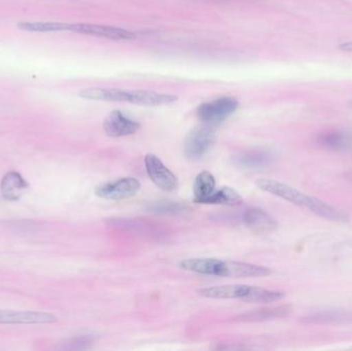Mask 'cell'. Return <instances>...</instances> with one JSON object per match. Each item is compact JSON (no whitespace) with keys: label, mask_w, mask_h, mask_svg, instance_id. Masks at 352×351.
<instances>
[{"label":"cell","mask_w":352,"mask_h":351,"mask_svg":"<svg viewBox=\"0 0 352 351\" xmlns=\"http://www.w3.org/2000/svg\"><path fill=\"white\" fill-rule=\"evenodd\" d=\"M215 190V179L208 171H203L197 175L194 183V201L202 203Z\"/></svg>","instance_id":"17"},{"label":"cell","mask_w":352,"mask_h":351,"mask_svg":"<svg viewBox=\"0 0 352 351\" xmlns=\"http://www.w3.org/2000/svg\"><path fill=\"white\" fill-rule=\"evenodd\" d=\"M188 206L184 204L173 201L156 202L150 206V210L157 214H178L188 210Z\"/></svg>","instance_id":"23"},{"label":"cell","mask_w":352,"mask_h":351,"mask_svg":"<svg viewBox=\"0 0 352 351\" xmlns=\"http://www.w3.org/2000/svg\"><path fill=\"white\" fill-rule=\"evenodd\" d=\"M256 185L262 191L272 194L285 201L291 202L294 205L305 207L308 195L302 193L299 190L295 189L291 185H285L280 181H273V179H258L256 181Z\"/></svg>","instance_id":"9"},{"label":"cell","mask_w":352,"mask_h":351,"mask_svg":"<svg viewBox=\"0 0 352 351\" xmlns=\"http://www.w3.org/2000/svg\"><path fill=\"white\" fill-rule=\"evenodd\" d=\"M305 208L320 218H326L328 220H333V222H346L347 220V216L344 214L339 212L338 210L333 207L327 202L322 201L318 198L311 197V196H308Z\"/></svg>","instance_id":"16"},{"label":"cell","mask_w":352,"mask_h":351,"mask_svg":"<svg viewBox=\"0 0 352 351\" xmlns=\"http://www.w3.org/2000/svg\"><path fill=\"white\" fill-rule=\"evenodd\" d=\"M243 202L240 194L232 188L225 187L213 192L208 198L202 202V204H219V205L235 206Z\"/></svg>","instance_id":"18"},{"label":"cell","mask_w":352,"mask_h":351,"mask_svg":"<svg viewBox=\"0 0 352 351\" xmlns=\"http://www.w3.org/2000/svg\"><path fill=\"white\" fill-rule=\"evenodd\" d=\"M140 183L134 177H123L97 187L95 194L105 200H125L140 192Z\"/></svg>","instance_id":"6"},{"label":"cell","mask_w":352,"mask_h":351,"mask_svg":"<svg viewBox=\"0 0 352 351\" xmlns=\"http://www.w3.org/2000/svg\"><path fill=\"white\" fill-rule=\"evenodd\" d=\"M28 183L18 172H8L4 175L0 183V193L2 197L8 201H16L22 196L24 190L27 189Z\"/></svg>","instance_id":"14"},{"label":"cell","mask_w":352,"mask_h":351,"mask_svg":"<svg viewBox=\"0 0 352 351\" xmlns=\"http://www.w3.org/2000/svg\"><path fill=\"white\" fill-rule=\"evenodd\" d=\"M215 140L213 126L205 125L194 128L184 141V154L190 160L197 161L206 155Z\"/></svg>","instance_id":"4"},{"label":"cell","mask_w":352,"mask_h":351,"mask_svg":"<svg viewBox=\"0 0 352 351\" xmlns=\"http://www.w3.org/2000/svg\"><path fill=\"white\" fill-rule=\"evenodd\" d=\"M68 31L99 37V38L111 39V41H131L136 37L135 33L121 27L109 26V25L90 24V23H76L69 24Z\"/></svg>","instance_id":"5"},{"label":"cell","mask_w":352,"mask_h":351,"mask_svg":"<svg viewBox=\"0 0 352 351\" xmlns=\"http://www.w3.org/2000/svg\"><path fill=\"white\" fill-rule=\"evenodd\" d=\"M239 102L233 97H219L202 103L197 109L199 120L205 125L214 126L225 122L237 111Z\"/></svg>","instance_id":"3"},{"label":"cell","mask_w":352,"mask_h":351,"mask_svg":"<svg viewBox=\"0 0 352 351\" xmlns=\"http://www.w3.org/2000/svg\"><path fill=\"white\" fill-rule=\"evenodd\" d=\"M252 286L245 284H229V286H211L201 288L199 295L210 299H239L243 301L248 296Z\"/></svg>","instance_id":"13"},{"label":"cell","mask_w":352,"mask_h":351,"mask_svg":"<svg viewBox=\"0 0 352 351\" xmlns=\"http://www.w3.org/2000/svg\"><path fill=\"white\" fill-rule=\"evenodd\" d=\"M146 172L153 183L165 192H173L178 185L177 177L167 168L162 161L153 154H148L144 158Z\"/></svg>","instance_id":"7"},{"label":"cell","mask_w":352,"mask_h":351,"mask_svg":"<svg viewBox=\"0 0 352 351\" xmlns=\"http://www.w3.org/2000/svg\"><path fill=\"white\" fill-rule=\"evenodd\" d=\"M78 96L88 100L128 102L142 106H160L178 100L173 94L146 90H123L117 88H87L78 92Z\"/></svg>","instance_id":"2"},{"label":"cell","mask_w":352,"mask_h":351,"mask_svg":"<svg viewBox=\"0 0 352 351\" xmlns=\"http://www.w3.org/2000/svg\"><path fill=\"white\" fill-rule=\"evenodd\" d=\"M318 144L328 150L338 152L352 150V134L342 131H331L318 137Z\"/></svg>","instance_id":"15"},{"label":"cell","mask_w":352,"mask_h":351,"mask_svg":"<svg viewBox=\"0 0 352 351\" xmlns=\"http://www.w3.org/2000/svg\"><path fill=\"white\" fill-rule=\"evenodd\" d=\"M95 343V338L92 335H80L72 338L64 343L62 350H84L92 348Z\"/></svg>","instance_id":"22"},{"label":"cell","mask_w":352,"mask_h":351,"mask_svg":"<svg viewBox=\"0 0 352 351\" xmlns=\"http://www.w3.org/2000/svg\"><path fill=\"white\" fill-rule=\"evenodd\" d=\"M351 106H352V102H351Z\"/></svg>","instance_id":"26"},{"label":"cell","mask_w":352,"mask_h":351,"mask_svg":"<svg viewBox=\"0 0 352 351\" xmlns=\"http://www.w3.org/2000/svg\"><path fill=\"white\" fill-rule=\"evenodd\" d=\"M234 164L246 170H260L266 168L274 161V155L268 150H254L237 154L233 159Z\"/></svg>","instance_id":"12"},{"label":"cell","mask_w":352,"mask_h":351,"mask_svg":"<svg viewBox=\"0 0 352 351\" xmlns=\"http://www.w3.org/2000/svg\"><path fill=\"white\" fill-rule=\"evenodd\" d=\"M56 321H57V317L50 313L0 310V324H4V325H41V324H53Z\"/></svg>","instance_id":"11"},{"label":"cell","mask_w":352,"mask_h":351,"mask_svg":"<svg viewBox=\"0 0 352 351\" xmlns=\"http://www.w3.org/2000/svg\"><path fill=\"white\" fill-rule=\"evenodd\" d=\"M16 26L28 32H60L68 31L69 24L60 22H20Z\"/></svg>","instance_id":"20"},{"label":"cell","mask_w":352,"mask_h":351,"mask_svg":"<svg viewBox=\"0 0 352 351\" xmlns=\"http://www.w3.org/2000/svg\"><path fill=\"white\" fill-rule=\"evenodd\" d=\"M344 323H352V311H349V313L343 311L342 324Z\"/></svg>","instance_id":"25"},{"label":"cell","mask_w":352,"mask_h":351,"mask_svg":"<svg viewBox=\"0 0 352 351\" xmlns=\"http://www.w3.org/2000/svg\"><path fill=\"white\" fill-rule=\"evenodd\" d=\"M339 49H340L341 51L352 53V41H344V43H340V45H339Z\"/></svg>","instance_id":"24"},{"label":"cell","mask_w":352,"mask_h":351,"mask_svg":"<svg viewBox=\"0 0 352 351\" xmlns=\"http://www.w3.org/2000/svg\"><path fill=\"white\" fill-rule=\"evenodd\" d=\"M179 267L186 271L202 274V275L223 276V278H265L272 274V270L264 266L242 263V262L208 259V258L184 260L180 262Z\"/></svg>","instance_id":"1"},{"label":"cell","mask_w":352,"mask_h":351,"mask_svg":"<svg viewBox=\"0 0 352 351\" xmlns=\"http://www.w3.org/2000/svg\"><path fill=\"white\" fill-rule=\"evenodd\" d=\"M243 223L252 232L269 235L278 228V223L266 210L258 207L248 208L243 214Z\"/></svg>","instance_id":"10"},{"label":"cell","mask_w":352,"mask_h":351,"mask_svg":"<svg viewBox=\"0 0 352 351\" xmlns=\"http://www.w3.org/2000/svg\"><path fill=\"white\" fill-rule=\"evenodd\" d=\"M103 129L109 137L133 135L140 129V124L121 111H113L105 117Z\"/></svg>","instance_id":"8"},{"label":"cell","mask_w":352,"mask_h":351,"mask_svg":"<svg viewBox=\"0 0 352 351\" xmlns=\"http://www.w3.org/2000/svg\"><path fill=\"white\" fill-rule=\"evenodd\" d=\"M292 307L285 306L274 307V308L258 309L254 313L246 315V319L250 321H262V319H278L291 315Z\"/></svg>","instance_id":"21"},{"label":"cell","mask_w":352,"mask_h":351,"mask_svg":"<svg viewBox=\"0 0 352 351\" xmlns=\"http://www.w3.org/2000/svg\"><path fill=\"white\" fill-rule=\"evenodd\" d=\"M285 293L279 291L267 290L258 286H252L248 296L244 298L243 302L246 303H272L283 300L285 298Z\"/></svg>","instance_id":"19"}]
</instances>
